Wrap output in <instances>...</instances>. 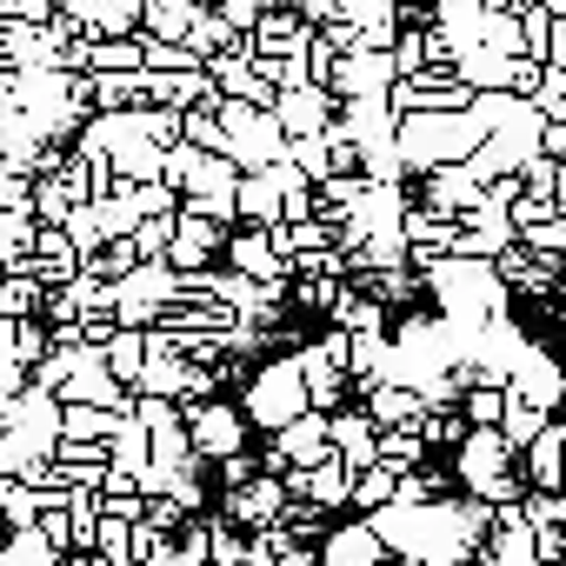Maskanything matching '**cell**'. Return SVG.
<instances>
[{"mask_svg": "<svg viewBox=\"0 0 566 566\" xmlns=\"http://www.w3.org/2000/svg\"><path fill=\"white\" fill-rule=\"evenodd\" d=\"M48 354H54V340H48V334H41L34 321H21V327H14V360H28V367H41Z\"/></svg>", "mask_w": 566, "mask_h": 566, "instance_id": "ffe728a7", "label": "cell"}, {"mask_svg": "<svg viewBox=\"0 0 566 566\" xmlns=\"http://www.w3.org/2000/svg\"><path fill=\"white\" fill-rule=\"evenodd\" d=\"M394 500H400V473H394L387 460L360 467V480H354V513H380V506H394Z\"/></svg>", "mask_w": 566, "mask_h": 566, "instance_id": "9a60e30c", "label": "cell"}, {"mask_svg": "<svg viewBox=\"0 0 566 566\" xmlns=\"http://www.w3.org/2000/svg\"><path fill=\"white\" fill-rule=\"evenodd\" d=\"M460 407H467V420H473V427H500V420H506V407H513V380H473Z\"/></svg>", "mask_w": 566, "mask_h": 566, "instance_id": "4fadbf2b", "label": "cell"}, {"mask_svg": "<svg viewBox=\"0 0 566 566\" xmlns=\"http://www.w3.org/2000/svg\"><path fill=\"white\" fill-rule=\"evenodd\" d=\"M354 394L367 400V413H374L380 427H407V420H420V413H427V394H420V387H407V380H360Z\"/></svg>", "mask_w": 566, "mask_h": 566, "instance_id": "52a82bcc", "label": "cell"}, {"mask_svg": "<svg viewBox=\"0 0 566 566\" xmlns=\"http://www.w3.org/2000/svg\"><path fill=\"white\" fill-rule=\"evenodd\" d=\"M301 367H307V394H314V407L321 413H340V400H347V380H340V367L314 347V354H301Z\"/></svg>", "mask_w": 566, "mask_h": 566, "instance_id": "7c38bea8", "label": "cell"}, {"mask_svg": "<svg viewBox=\"0 0 566 566\" xmlns=\"http://www.w3.org/2000/svg\"><path fill=\"white\" fill-rule=\"evenodd\" d=\"M500 427H506V440L526 453V447L546 433V407H539V400H526V394H513V407H506V420H500Z\"/></svg>", "mask_w": 566, "mask_h": 566, "instance_id": "ac0fdd59", "label": "cell"}, {"mask_svg": "<svg viewBox=\"0 0 566 566\" xmlns=\"http://www.w3.org/2000/svg\"><path fill=\"white\" fill-rule=\"evenodd\" d=\"M280 480H287V493H294V500H321L327 513H340V506H354V480H360V467L334 447L327 460L294 467V473H280Z\"/></svg>", "mask_w": 566, "mask_h": 566, "instance_id": "3957f363", "label": "cell"}, {"mask_svg": "<svg viewBox=\"0 0 566 566\" xmlns=\"http://www.w3.org/2000/svg\"><path fill=\"white\" fill-rule=\"evenodd\" d=\"M334 447H340L354 467H374V460H380V420H374V413H334Z\"/></svg>", "mask_w": 566, "mask_h": 566, "instance_id": "9c48e42d", "label": "cell"}, {"mask_svg": "<svg viewBox=\"0 0 566 566\" xmlns=\"http://www.w3.org/2000/svg\"><path fill=\"white\" fill-rule=\"evenodd\" d=\"M260 473H266V467H260V453H247V447H240V453H227V460H220V493H233V486H247V480H260Z\"/></svg>", "mask_w": 566, "mask_h": 566, "instance_id": "d6986e66", "label": "cell"}, {"mask_svg": "<svg viewBox=\"0 0 566 566\" xmlns=\"http://www.w3.org/2000/svg\"><path fill=\"white\" fill-rule=\"evenodd\" d=\"M380 460L394 467V473H413V467H427V433L407 420V427H380Z\"/></svg>", "mask_w": 566, "mask_h": 566, "instance_id": "5bb4252c", "label": "cell"}, {"mask_svg": "<svg viewBox=\"0 0 566 566\" xmlns=\"http://www.w3.org/2000/svg\"><path fill=\"white\" fill-rule=\"evenodd\" d=\"M0 513H8V526H34V520L48 513V493H41L34 480L8 473V480H0Z\"/></svg>", "mask_w": 566, "mask_h": 566, "instance_id": "2e32d148", "label": "cell"}, {"mask_svg": "<svg viewBox=\"0 0 566 566\" xmlns=\"http://www.w3.org/2000/svg\"><path fill=\"white\" fill-rule=\"evenodd\" d=\"M314 407V394H307V367L301 360H280V367H260L253 374V387H247V413L260 420V427H294L301 413Z\"/></svg>", "mask_w": 566, "mask_h": 566, "instance_id": "6da1fadb", "label": "cell"}, {"mask_svg": "<svg viewBox=\"0 0 566 566\" xmlns=\"http://www.w3.org/2000/svg\"><path fill=\"white\" fill-rule=\"evenodd\" d=\"M387 559H394V546L380 539L374 513H367V520H354V526L321 533V566H387Z\"/></svg>", "mask_w": 566, "mask_h": 566, "instance_id": "5b68a950", "label": "cell"}, {"mask_svg": "<svg viewBox=\"0 0 566 566\" xmlns=\"http://www.w3.org/2000/svg\"><path fill=\"white\" fill-rule=\"evenodd\" d=\"M513 394H526V400H539V407L553 413V407H559V394H566V380H559V367H553V360L526 354V360H520V374H513Z\"/></svg>", "mask_w": 566, "mask_h": 566, "instance_id": "8fae6325", "label": "cell"}, {"mask_svg": "<svg viewBox=\"0 0 566 566\" xmlns=\"http://www.w3.org/2000/svg\"><path fill=\"white\" fill-rule=\"evenodd\" d=\"M559 566H566V559H559Z\"/></svg>", "mask_w": 566, "mask_h": 566, "instance_id": "44dd1931", "label": "cell"}, {"mask_svg": "<svg viewBox=\"0 0 566 566\" xmlns=\"http://www.w3.org/2000/svg\"><path fill=\"white\" fill-rule=\"evenodd\" d=\"M287 500H294V493H287V480H280V473H260V480H247V486H233V493L220 500V513L260 533V526H273L280 513H287Z\"/></svg>", "mask_w": 566, "mask_h": 566, "instance_id": "8992f818", "label": "cell"}, {"mask_svg": "<svg viewBox=\"0 0 566 566\" xmlns=\"http://www.w3.org/2000/svg\"><path fill=\"white\" fill-rule=\"evenodd\" d=\"M67 553L48 539V526H8V553H0V566H61Z\"/></svg>", "mask_w": 566, "mask_h": 566, "instance_id": "30bf717a", "label": "cell"}, {"mask_svg": "<svg viewBox=\"0 0 566 566\" xmlns=\"http://www.w3.org/2000/svg\"><path fill=\"white\" fill-rule=\"evenodd\" d=\"M147 360H154V340H140V334H120V340H107V367L140 394V380H147Z\"/></svg>", "mask_w": 566, "mask_h": 566, "instance_id": "e0dca14e", "label": "cell"}, {"mask_svg": "<svg viewBox=\"0 0 566 566\" xmlns=\"http://www.w3.org/2000/svg\"><path fill=\"white\" fill-rule=\"evenodd\" d=\"M520 467H526V480H533V486L559 493V486H566V427H553V420H546V433L520 453Z\"/></svg>", "mask_w": 566, "mask_h": 566, "instance_id": "ba28073f", "label": "cell"}, {"mask_svg": "<svg viewBox=\"0 0 566 566\" xmlns=\"http://www.w3.org/2000/svg\"><path fill=\"white\" fill-rule=\"evenodd\" d=\"M180 407H187V427H193V453H200V460L220 467L227 453L247 447V420H253L247 407H227L220 394H213V400H180Z\"/></svg>", "mask_w": 566, "mask_h": 566, "instance_id": "7a4b0ae2", "label": "cell"}, {"mask_svg": "<svg viewBox=\"0 0 566 566\" xmlns=\"http://www.w3.org/2000/svg\"><path fill=\"white\" fill-rule=\"evenodd\" d=\"M506 467H520V447L506 440V427H473V433L453 447V473H460L467 486H480V480H493V473H506Z\"/></svg>", "mask_w": 566, "mask_h": 566, "instance_id": "277c9868", "label": "cell"}]
</instances>
